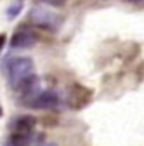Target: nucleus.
I'll return each instance as SVG.
<instances>
[{"instance_id":"obj_7","label":"nucleus","mask_w":144,"mask_h":146,"mask_svg":"<svg viewBox=\"0 0 144 146\" xmlns=\"http://www.w3.org/2000/svg\"><path fill=\"white\" fill-rule=\"evenodd\" d=\"M21 9H23V0H16V2L7 9V17L9 19H14V17L21 12Z\"/></svg>"},{"instance_id":"obj_3","label":"nucleus","mask_w":144,"mask_h":146,"mask_svg":"<svg viewBox=\"0 0 144 146\" xmlns=\"http://www.w3.org/2000/svg\"><path fill=\"white\" fill-rule=\"evenodd\" d=\"M35 42H37V35H35V31L30 28V26H24L21 25L19 28H17L12 36H11V47L12 49H30L35 45Z\"/></svg>"},{"instance_id":"obj_1","label":"nucleus","mask_w":144,"mask_h":146,"mask_svg":"<svg viewBox=\"0 0 144 146\" xmlns=\"http://www.w3.org/2000/svg\"><path fill=\"white\" fill-rule=\"evenodd\" d=\"M33 61L30 58H12L9 61H5L4 64V71L7 75V80H9V85L17 90L28 78L33 77Z\"/></svg>"},{"instance_id":"obj_6","label":"nucleus","mask_w":144,"mask_h":146,"mask_svg":"<svg viewBox=\"0 0 144 146\" xmlns=\"http://www.w3.org/2000/svg\"><path fill=\"white\" fill-rule=\"evenodd\" d=\"M33 137V134H11L5 141V146H30Z\"/></svg>"},{"instance_id":"obj_2","label":"nucleus","mask_w":144,"mask_h":146,"mask_svg":"<svg viewBox=\"0 0 144 146\" xmlns=\"http://www.w3.org/2000/svg\"><path fill=\"white\" fill-rule=\"evenodd\" d=\"M28 19L30 23H33L35 26H38V28H44V30H50V31H57L63 19H61V16L56 14V12H52L45 7H31L30 12H28Z\"/></svg>"},{"instance_id":"obj_4","label":"nucleus","mask_w":144,"mask_h":146,"mask_svg":"<svg viewBox=\"0 0 144 146\" xmlns=\"http://www.w3.org/2000/svg\"><path fill=\"white\" fill-rule=\"evenodd\" d=\"M26 106L35 110H54L59 106V96L57 92H52V90H44L37 98H33Z\"/></svg>"},{"instance_id":"obj_9","label":"nucleus","mask_w":144,"mask_h":146,"mask_svg":"<svg viewBox=\"0 0 144 146\" xmlns=\"http://www.w3.org/2000/svg\"><path fill=\"white\" fill-rule=\"evenodd\" d=\"M125 2H130V4H134V2H139V0H125Z\"/></svg>"},{"instance_id":"obj_8","label":"nucleus","mask_w":144,"mask_h":146,"mask_svg":"<svg viewBox=\"0 0 144 146\" xmlns=\"http://www.w3.org/2000/svg\"><path fill=\"white\" fill-rule=\"evenodd\" d=\"M42 2L50 5V7H63L66 4V0H42Z\"/></svg>"},{"instance_id":"obj_5","label":"nucleus","mask_w":144,"mask_h":146,"mask_svg":"<svg viewBox=\"0 0 144 146\" xmlns=\"http://www.w3.org/2000/svg\"><path fill=\"white\" fill-rule=\"evenodd\" d=\"M37 123V118L31 115H19L14 117L9 123V131L11 134H31L33 127Z\"/></svg>"},{"instance_id":"obj_10","label":"nucleus","mask_w":144,"mask_h":146,"mask_svg":"<svg viewBox=\"0 0 144 146\" xmlns=\"http://www.w3.org/2000/svg\"><path fill=\"white\" fill-rule=\"evenodd\" d=\"M42 146H56V144H50V143H47V144H42Z\"/></svg>"}]
</instances>
